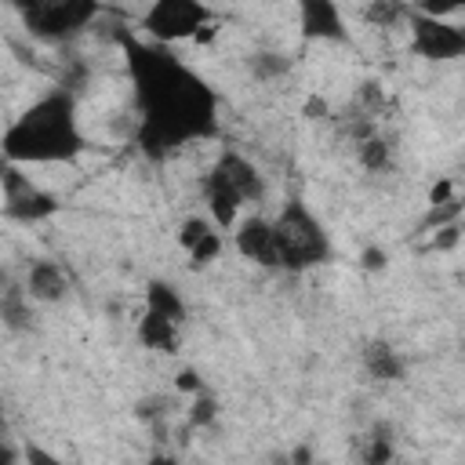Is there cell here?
I'll use <instances>...</instances> for the list:
<instances>
[{"mask_svg": "<svg viewBox=\"0 0 465 465\" xmlns=\"http://www.w3.org/2000/svg\"><path fill=\"white\" fill-rule=\"evenodd\" d=\"M124 54L138 109L134 145L149 160H167L182 145L203 142L218 131L214 91L163 44H142L134 36H124Z\"/></svg>", "mask_w": 465, "mask_h": 465, "instance_id": "cell-1", "label": "cell"}, {"mask_svg": "<svg viewBox=\"0 0 465 465\" xmlns=\"http://www.w3.org/2000/svg\"><path fill=\"white\" fill-rule=\"evenodd\" d=\"M87 149L76 98L69 87L40 94L4 131V160L11 163H69Z\"/></svg>", "mask_w": 465, "mask_h": 465, "instance_id": "cell-2", "label": "cell"}, {"mask_svg": "<svg viewBox=\"0 0 465 465\" xmlns=\"http://www.w3.org/2000/svg\"><path fill=\"white\" fill-rule=\"evenodd\" d=\"M265 196V178L262 171L236 149H225L207 178H203V200H207V214L218 229H232V222L240 218L243 203H254Z\"/></svg>", "mask_w": 465, "mask_h": 465, "instance_id": "cell-3", "label": "cell"}, {"mask_svg": "<svg viewBox=\"0 0 465 465\" xmlns=\"http://www.w3.org/2000/svg\"><path fill=\"white\" fill-rule=\"evenodd\" d=\"M272 232H276V262L287 272H305L312 265L331 262L334 254L323 222L309 211L302 196H291L280 207V214L272 218Z\"/></svg>", "mask_w": 465, "mask_h": 465, "instance_id": "cell-4", "label": "cell"}, {"mask_svg": "<svg viewBox=\"0 0 465 465\" xmlns=\"http://www.w3.org/2000/svg\"><path fill=\"white\" fill-rule=\"evenodd\" d=\"M11 4L22 11L25 29L47 44H65L80 36L102 15V0H11Z\"/></svg>", "mask_w": 465, "mask_h": 465, "instance_id": "cell-5", "label": "cell"}, {"mask_svg": "<svg viewBox=\"0 0 465 465\" xmlns=\"http://www.w3.org/2000/svg\"><path fill=\"white\" fill-rule=\"evenodd\" d=\"M142 33L153 36L156 44L211 40L214 15L203 0H153L142 15Z\"/></svg>", "mask_w": 465, "mask_h": 465, "instance_id": "cell-6", "label": "cell"}, {"mask_svg": "<svg viewBox=\"0 0 465 465\" xmlns=\"http://www.w3.org/2000/svg\"><path fill=\"white\" fill-rule=\"evenodd\" d=\"M407 29H411V54H418L425 62L465 58V25H454L447 18H436V15H425L414 7L407 15Z\"/></svg>", "mask_w": 465, "mask_h": 465, "instance_id": "cell-7", "label": "cell"}, {"mask_svg": "<svg viewBox=\"0 0 465 465\" xmlns=\"http://www.w3.org/2000/svg\"><path fill=\"white\" fill-rule=\"evenodd\" d=\"M0 182H4V211H7V218H15V222H44V218H51L58 211V200L51 193H44L40 185H33L18 171V163L4 160V178Z\"/></svg>", "mask_w": 465, "mask_h": 465, "instance_id": "cell-8", "label": "cell"}, {"mask_svg": "<svg viewBox=\"0 0 465 465\" xmlns=\"http://www.w3.org/2000/svg\"><path fill=\"white\" fill-rule=\"evenodd\" d=\"M298 29L305 40H331V44L349 40L338 0H298Z\"/></svg>", "mask_w": 465, "mask_h": 465, "instance_id": "cell-9", "label": "cell"}, {"mask_svg": "<svg viewBox=\"0 0 465 465\" xmlns=\"http://www.w3.org/2000/svg\"><path fill=\"white\" fill-rule=\"evenodd\" d=\"M232 243H236V251H240L247 262L265 265V269H280V262H276V232H272V218H265V214H251V218H243V222L236 225V232H232Z\"/></svg>", "mask_w": 465, "mask_h": 465, "instance_id": "cell-10", "label": "cell"}, {"mask_svg": "<svg viewBox=\"0 0 465 465\" xmlns=\"http://www.w3.org/2000/svg\"><path fill=\"white\" fill-rule=\"evenodd\" d=\"M73 291V280L65 272L62 262H51V258H36L29 262L25 269V294L40 305H58L65 294Z\"/></svg>", "mask_w": 465, "mask_h": 465, "instance_id": "cell-11", "label": "cell"}, {"mask_svg": "<svg viewBox=\"0 0 465 465\" xmlns=\"http://www.w3.org/2000/svg\"><path fill=\"white\" fill-rule=\"evenodd\" d=\"M360 363H363L367 378H374V381H400V378L407 374V360L400 356V349H392V345L381 341V338H374V341L363 345Z\"/></svg>", "mask_w": 465, "mask_h": 465, "instance_id": "cell-12", "label": "cell"}, {"mask_svg": "<svg viewBox=\"0 0 465 465\" xmlns=\"http://www.w3.org/2000/svg\"><path fill=\"white\" fill-rule=\"evenodd\" d=\"M178 327H182V323H174V320H167V316L145 309V312L138 316V341H142L145 349H156V352H174V349H178Z\"/></svg>", "mask_w": 465, "mask_h": 465, "instance_id": "cell-13", "label": "cell"}, {"mask_svg": "<svg viewBox=\"0 0 465 465\" xmlns=\"http://www.w3.org/2000/svg\"><path fill=\"white\" fill-rule=\"evenodd\" d=\"M145 309H153V312H160V316H167V320H174V323H185V316H189L185 298H182L178 287L167 283V280H149V283H145Z\"/></svg>", "mask_w": 465, "mask_h": 465, "instance_id": "cell-14", "label": "cell"}, {"mask_svg": "<svg viewBox=\"0 0 465 465\" xmlns=\"http://www.w3.org/2000/svg\"><path fill=\"white\" fill-rule=\"evenodd\" d=\"M356 156H360V167H367L371 174H381V171H389V167H392V145H389L378 131H371V134H363V138H360Z\"/></svg>", "mask_w": 465, "mask_h": 465, "instance_id": "cell-15", "label": "cell"}, {"mask_svg": "<svg viewBox=\"0 0 465 465\" xmlns=\"http://www.w3.org/2000/svg\"><path fill=\"white\" fill-rule=\"evenodd\" d=\"M247 69H251L254 80L272 84V80H280V76L291 73V58H287V54H276V51H258V54H251Z\"/></svg>", "mask_w": 465, "mask_h": 465, "instance_id": "cell-16", "label": "cell"}, {"mask_svg": "<svg viewBox=\"0 0 465 465\" xmlns=\"http://www.w3.org/2000/svg\"><path fill=\"white\" fill-rule=\"evenodd\" d=\"M29 294H25V287L18 291V287H7L4 291V323H7V331H22V327H29V320H33V312H29Z\"/></svg>", "mask_w": 465, "mask_h": 465, "instance_id": "cell-17", "label": "cell"}, {"mask_svg": "<svg viewBox=\"0 0 465 465\" xmlns=\"http://www.w3.org/2000/svg\"><path fill=\"white\" fill-rule=\"evenodd\" d=\"M407 7H403V0H367V7H363V18L371 22V25H378V29H389V25H400V22H407Z\"/></svg>", "mask_w": 465, "mask_h": 465, "instance_id": "cell-18", "label": "cell"}, {"mask_svg": "<svg viewBox=\"0 0 465 465\" xmlns=\"http://www.w3.org/2000/svg\"><path fill=\"white\" fill-rule=\"evenodd\" d=\"M218 418V400L211 392H193V407H189V425L193 429H211Z\"/></svg>", "mask_w": 465, "mask_h": 465, "instance_id": "cell-19", "label": "cell"}, {"mask_svg": "<svg viewBox=\"0 0 465 465\" xmlns=\"http://www.w3.org/2000/svg\"><path fill=\"white\" fill-rule=\"evenodd\" d=\"M392 458V436L385 425H374V432L367 436V447H363V461L378 465V461H389Z\"/></svg>", "mask_w": 465, "mask_h": 465, "instance_id": "cell-20", "label": "cell"}, {"mask_svg": "<svg viewBox=\"0 0 465 465\" xmlns=\"http://www.w3.org/2000/svg\"><path fill=\"white\" fill-rule=\"evenodd\" d=\"M142 421H156L167 414V396H149V400H138V411H134Z\"/></svg>", "mask_w": 465, "mask_h": 465, "instance_id": "cell-21", "label": "cell"}, {"mask_svg": "<svg viewBox=\"0 0 465 465\" xmlns=\"http://www.w3.org/2000/svg\"><path fill=\"white\" fill-rule=\"evenodd\" d=\"M461 7H465V0H418V11L436 15V18H447V15L461 11Z\"/></svg>", "mask_w": 465, "mask_h": 465, "instance_id": "cell-22", "label": "cell"}, {"mask_svg": "<svg viewBox=\"0 0 465 465\" xmlns=\"http://www.w3.org/2000/svg\"><path fill=\"white\" fill-rule=\"evenodd\" d=\"M385 262H389V254H385L381 247H367V251L360 254V265H363L367 272H381V269H385Z\"/></svg>", "mask_w": 465, "mask_h": 465, "instance_id": "cell-23", "label": "cell"}, {"mask_svg": "<svg viewBox=\"0 0 465 465\" xmlns=\"http://www.w3.org/2000/svg\"><path fill=\"white\" fill-rule=\"evenodd\" d=\"M440 232H443V236H436V240H432V247L447 251V247H454V243H458V225H443Z\"/></svg>", "mask_w": 465, "mask_h": 465, "instance_id": "cell-24", "label": "cell"}, {"mask_svg": "<svg viewBox=\"0 0 465 465\" xmlns=\"http://www.w3.org/2000/svg\"><path fill=\"white\" fill-rule=\"evenodd\" d=\"M178 389H182V392H200L203 381L196 378V371H182V374H178Z\"/></svg>", "mask_w": 465, "mask_h": 465, "instance_id": "cell-25", "label": "cell"}]
</instances>
